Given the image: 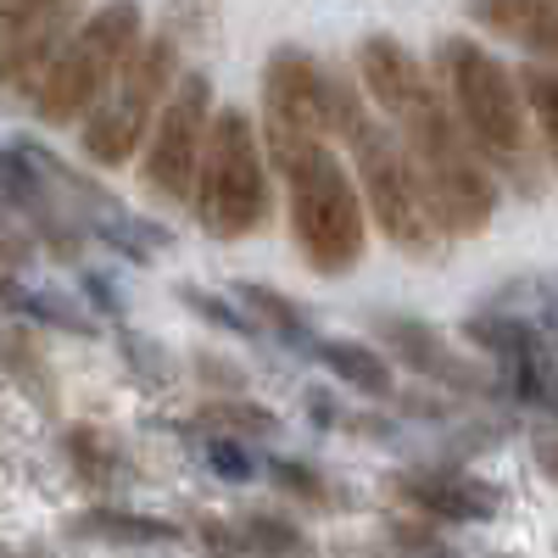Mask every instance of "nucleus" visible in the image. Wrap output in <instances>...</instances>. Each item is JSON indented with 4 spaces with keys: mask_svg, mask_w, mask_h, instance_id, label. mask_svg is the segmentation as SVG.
<instances>
[{
    "mask_svg": "<svg viewBox=\"0 0 558 558\" xmlns=\"http://www.w3.org/2000/svg\"><path fill=\"white\" fill-rule=\"evenodd\" d=\"M352 73L363 84L368 107H375L408 146L418 179H425V196H430L441 235L447 241H475L497 218L502 191H497V173L470 146L463 123L452 118L436 73L391 34H368L352 57Z\"/></svg>",
    "mask_w": 558,
    "mask_h": 558,
    "instance_id": "nucleus-1",
    "label": "nucleus"
},
{
    "mask_svg": "<svg viewBox=\"0 0 558 558\" xmlns=\"http://www.w3.org/2000/svg\"><path fill=\"white\" fill-rule=\"evenodd\" d=\"M330 134L347 146L352 179L363 191L368 218L380 223V235L408 257H436L447 246V235H441V223L430 213L425 179H418L397 129L380 112H368V96H363L357 73L347 78V73L330 68Z\"/></svg>",
    "mask_w": 558,
    "mask_h": 558,
    "instance_id": "nucleus-2",
    "label": "nucleus"
},
{
    "mask_svg": "<svg viewBox=\"0 0 558 558\" xmlns=\"http://www.w3.org/2000/svg\"><path fill=\"white\" fill-rule=\"evenodd\" d=\"M436 84L463 123L481 162L502 179H514L525 196H536V157H531V107L520 73H508L481 39L447 34L436 39Z\"/></svg>",
    "mask_w": 558,
    "mask_h": 558,
    "instance_id": "nucleus-3",
    "label": "nucleus"
},
{
    "mask_svg": "<svg viewBox=\"0 0 558 558\" xmlns=\"http://www.w3.org/2000/svg\"><path fill=\"white\" fill-rule=\"evenodd\" d=\"M279 173H286L291 241L302 263L324 279L352 274L368 252V207H363V191H357L347 157L330 140H313V146L279 162Z\"/></svg>",
    "mask_w": 558,
    "mask_h": 558,
    "instance_id": "nucleus-4",
    "label": "nucleus"
},
{
    "mask_svg": "<svg viewBox=\"0 0 558 558\" xmlns=\"http://www.w3.org/2000/svg\"><path fill=\"white\" fill-rule=\"evenodd\" d=\"M140 45H146V12H140V0H107L89 17H78V28L57 51L51 73L28 96L34 118L45 129H78L96 112V101L118 84V73L134 62Z\"/></svg>",
    "mask_w": 558,
    "mask_h": 558,
    "instance_id": "nucleus-5",
    "label": "nucleus"
},
{
    "mask_svg": "<svg viewBox=\"0 0 558 558\" xmlns=\"http://www.w3.org/2000/svg\"><path fill=\"white\" fill-rule=\"evenodd\" d=\"M191 213L202 223V235H213V241H246L274 218L268 151H263V129L252 123V112H241V107L213 112Z\"/></svg>",
    "mask_w": 558,
    "mask_h": 558,
    "instance_id": "nucleus-6",
    "label": "nucleus"
},
{
    "mask_svg": "<svg viewBox=\"0 0 558 558\" xmlns=\"http://www.w3.org/2000/svg\"><path fill=\"white\" fill-rule=\"evenodd\" d=\"M184 62V45L173 34H146V45L134 51V62L118 73V84L107 89V96L96 101V112H89L78 123V151L96 162V168H123L140 157V146H146V134L168 101V89L179 84V68Z\"/></svg>",
    "mask_w": 558,
    "mask_h": 558,
    "instance_id": "nucleus-7",
    "label": "nucleus"
},
{
    "mask_svg": "<svg viewBox=\"0 0 558 558\" xmlns=\"http://www.w3.org/2000/svg\"><path fill=\"white\" fill-rule=\"evenodd\" d=\"M213 73L184 68L179 84L168 89V101L140 146V184L157 207H191L196 196V168L207 151V129H213Z\"/></svg>",
    "mask_w": 558,
    "mask_h": 558,
    "instance_id": "nucleus-8",
    "label": "nucleus"
},
{
    "mask_svg": "<svg viewBox=\"0 0 558 558\" xmlns=\"http://www.w3.org/2000/svg\"><path fill=\"white\" fill-rule=\"evenodd\" d=\"M263 151L279 168L291 151L330 140V68L302 45H279L263 68Z\"/></svg>",
    "mask_w": 558,
    "mask_h": 558,
    "instance_id": "nucleus-9",
    "label": "nucleus"
},
{
    "mask_svg": "<svg viewBox=\"0 0 558 558\" xmlns=\"http://www.w3.org/2000/svg\"><path fill=\"white\" fill-rule=\"evenodd\" d=\"M391 497L436 525H486L502 514V492L463 470H397Z\"/></svg>",
    "mask_w": 558,
    "mask_h": 558,
    "instance_id": "nucleus-10",
    "label": "nucleus"
},
{
    "mask_svg": "<svg viewBox=\"0 0 558 558\" xmlns=\"http://www.w3.org/2000/svg\"><path fill=\"white\" fill-rule=\"evenodd\" d=\"M375 330H380V341H391V357H397V363H408L418 380L447 386V391H463V397H481V391H492V386H497L481 363L458 357V352L447 347V336H441V330H430V324L391 313V318H375Z\"/></svg>",
    "mask_w": 558,
    "mask_h": 558,
    "instance_id": "nucleus-11",
    "label": "nucleus"
},
{
    "mask_svg": "<svg viewBox=\"0 0 558 558\" xmlns=\"http://www.w3.org/2000/svg\"><path fill=\"white\" fill-rule=\"evenodd\" d=\"M463 17L542 62H558V0H463Z\"/></svg>",
    "mask_w": 558,
    "mask_h": 558,
    "instance_id": "nucleus-12",
    "label": "nucleus"
},
{
    "mask_svg": "<svg viewBox=\"0 0 558 558\" xmlns=\"http://www.w3.org/2000/svg\"><path fill=\"white\" fill-rule=\"evenodd\" d=\"M313 357L330 368V380H341L347 391H363V397H397V375H391V357H380L375 347H363V341H330V336H318Z\"/></svg>",
    "mask_w": 558,
    "mask_h": 558,
    "instance_id": "nucleus-13",
    "label": "nucleus"
},
{
    "mask_svg": "<svg viewBox=\"0 0 558 558\" xmlns=\"http://www.w3.org/2000/svg\"><path fill=\"white\" fill-rule=\"evenodd\" d=\"M68 536L112 542V547H157V542H179V525L157 514H134V508H84V514L68 520Z\"/></svg>",
    "mask_w": 558,
    "mask_h": 558,
    "instance_id": "nucleus-14",
    "label": "nucleus"
},
{
    "mask_svg": "<svg viewBox=\"0 0 558 558\" xmlns=\"http://www.w3.org/2000/svg\"><path fill=\"white\" fill-rule=\"evenodd\" d=\"M235 296L246 302L252 324H257V336L279 341V347H296V352H313L318 347V330L307 324V313L291 302V296H279L274 286H257V279H241Z\"/></svg>",
    "mask_w": 558,
    "mask_h": 558,
    "instance_id": "nucleus-15",
    "label": "nucleus"
},
{
    "mask_svg": "<svg viewBox=\"0 0 558 558\" xmlns=\"http://www.w3.org/2000/svg\"><path fill=\"white\" fill-rule=\"evenodd\" d=\"M62 452H68L73 481H84L89 492H107V486L129 481V458L101 425H68L62 430Z\"/></svg>",
    "mask_w": 558,
    "mask_h": 558,
    "instance_id": "nucleus-16",
    "label": "nucleus"
},
{
    "mask_svg": "<svg viewBox=\"0 0 558 558\" xmlns=\"http://www.w3.org/2000/svg\"><path fill=\"white\" fill-rule=\"evenodd\" d=\"M241 547L257 558H318V542L302 531V520L291 514H274V508H252V514L235 520Z\"/></svg>",
    "mask_w": 558,
    "mask_h": 558,
    "instance_id": "nucleus-17",
    "label": "nucleus"
},
{
    "mask_svg": "<svg viewBox=\"0 0 558 558\" xmlns=\"http://www.w3.org/2000/svg\"><path fill=\"white\" fill-rule=\"evenodd\" d=\"M84 218H89V229H96V235H101L112 252H123L129 263H151V257L168 246V229H162V223H151V218H134V213H123L118 202L89 207Z\"/></svg>",
    "mask_w": 558,
    "mask_h": 558,
    "instance_id": "nucleus-18",
    "label": "nucleus"
},
{
    "mask_svg": "<svg viewBox=\"0 0 558 558\" xmlns=\"http://www.w3.org/2000/svg\"><path fill=\"white\" fill-rule=\"evenodd\" d=\"M0 363H7L12 375L23 380L28 397H39L45 413L57 408V368H51V357H45V347H39L34 330H7V336H0Z\"/></svg>",
    "mask_w": 558,
    "mask_h": 558,
    "instance_id": "nucleus-19",
    "label": "nucleus"
},
{
    "mask_svg": "<svg viewBox=\"0 0 558 558\" xmlns=\"http://www.w3.org/2000/svg\"><path fill=\"white\" fill-rule=\"evenodd\" d=\"M196 425L213 430V436H241V441L257 436V441H263V436L279 430V413L263 408V402H246V397H213V402H202Z\"/></svg>",
    "mask_w": 558,
    "mask_h": 558,
    "instance_id": "nucleus-20",
    "label": "nucleus"
},
{
    "mask_svg": "<svg viewBox=\"0 0 558 558\" xmlns=\"http://www.w3.org/2000/svg\"><path fill=\"white\" fill-rule=\"evenodd\" d=\"M463 336H470L481 352H497L502 363H520V357H536V352H542V341H536L531 324L502 318V313H475L470 324H463Z\"/></svg>",
    "mask_w": 558,
    "mask_h": 558,
    "instance_id": "nucleus-21",
    "label": "nucleus"
},
{
    "mask_svg": "<svg viewBox=\"0 0 558 558\" xmlns=\"http://www.w3.org/2000/svg\"><path fill=\"white\" fill-rule=\"evenodd\" d=\"M84 0H0V51L17 45L23 34L45 28V23H68L78 17Z\"/></svg>",
    "mask_w": 558,
    "mask_h": 558,
    "instance_id": "nucleus-22",
    "label": "nucleus"
},
{
    "mask_svg": "<svg viewBox=\"0 0 558 558\" xmlns=\"http://www.w3.org/2000/svg\"><path fill=\"white\" fill-rule=\"evenodd\" d=\"M520 89H525V107L547 140V151L558 162V68H525L520 73Z\"/></svg>",
    "mask_w": 558,
    "mask_h": 558,
    "instance_id": "nucleus-23",
    "label": "nucleus"
},
{
    "mask_svg": "<svg viewBox=\"0 0 558 558\" xmlns=\"http://www.w3.org/2000/svg\"><path fill=\"white\" fill-rule=\"evenodd\" d=\"M268 481L286 492V497H302L307 508H330V497H336L313 463H296V458H274V463H268Z\"/></svg>",
    "mask_w": 558,
    "mask_h": 558,
    "instance_id": "nucleus-24",
    "label": "nucleus"
},
{
    "mask_svg": "<svg viewBox=\"0 0 558 558\" xmlns=\"http://www.w3.org/2000/svg\"><path fill=\"white\" fill-rule=\"evenodd\" d=\"M207 470L213 475H223L229 486H246V481H257V458H252V447L241 441V436H213L207 430Z\"/></svg>",
    "mask_w": 558,
    "mask_h": 558,
    "instance_id": "nucleus-25",
    "label": "nucleus"
},
{
    "mask_svg": "<svg viewBox=\"0 0 558 558\" xmlns=\"http://www.w3.org/2000/svg\"><path fill=\"white\" fill-rule=\"evenodd\" d=\"M386 536H391V547L402 553V558H452V547H447V536L436 531V520H391L386 525Z\"/></svg>",
    "mask_w": 558,
    "mask_h": 558,
    "instance_id": "nucleus-26",
    "label": "nucleus"
},
{
    "mask_svg": "<svg viewBox=\"0 0 558 558\" xmlns=\"http://www.w3.org/2000/svg\"><path fill=\"white\" fill-rule=\"evenodd\" d=\"M213 17H218V0H168L162 7V34H173L179 45H191V39L213 34Z\"/></svg>",
    "mask_w": 558,
    "mask_h": 558,
    "instance_id": "nucleus-27",
    "label": "nucleus"
},
{
    "mask_svg": "<svg viewBox=\"0 0 558 558\" xmlns=\"http://www.w3.org/2000/svg\"><path fill=\"white\" fill-rule=\"evenodd\" d=\"M179 296H184V307H191V313H202L207 324H218V330H235V336H257L252 313L229 307L223 296H213V291H202V286H179Z\"/></svg>",
    "mask_w": 558,
    "mask_h": 558,
    "instance_id": "nucleus-28",
    "label": "nucleus"
},
{
    "mask_svg": "<svg viewBox=\"0 0 558 558\" xmlns=\"http://www.w3.org/2000/svg\"><path fill=\"white\" fill-rule=\"evenodd\" d=\"M118 347H123V357H129V363L140 368V375L151 380V386H168L173 363H168V357H162V352L151 347V336H134V330H123V336H118Z\"/></svg>",
    "mask_w": 558,
    "mask_h": 558,
    "instance_id": "nucleus-29",
    "label": "nucleus"
},
{
    "mask_svg": "<svg viewBox=\"0 0 558 558\" xmlns=\"http://www.w3.org/2000/svg\"><path fill=\"white\" fill-rule=\"evenodd\" d=\"M196 380L213 391H241L246 386V368L241 363H229V357H218V352H196Z\"/></svg>",
    "mask_w": 558,
    "mask_h": 558,
    "instance_id": "nucleus-30",
    "label": "nucleus"
},
{
    "mask_svg": "<svg viewBox=\"0 0 558 558\" xmlns=\"http://www.w3.org/2000/svg\"><path fill=\"white\" fill-rule=\"evenodd\" d=\"M23 263H28V241L7 223V213H0V274H17Z\"/></svg>",
    "mask_w": 558,
    "mask_h": 558,
    "instance_id": "nucleus-31",
    "label": "nucleus"
},
{
    "mask_svg": "<svg viewBox=\"0 0 558 558\" xmlns=\"http://www.w3.org/2000/svg\"><path fill=\"white\" fill-rule=\"evenodd\" d=\"M531 452H536V470L558 486V430H547V436H536L531 441Z\"/></svg>",
    "mask_w": 558,
    "mask_h": 558,
    "instance_id": "nucleus-32",
    "label": "nucleus"
},
{
    "mask_svg": "<svg viewBox=\"0 0 558 558\" xmlns=\"http://www.w3.org/2000/svg\"><path fill=\"white\" fill-rule=\"evenodd\" d=\"M84 291H89V302H96L101 313H118V296H112V286L101 274H84Z\"/></svg>",
    "mask_w": 558,
    "mask_h": 558,
    "instance_id": "nucleus-33",
    "label": "nucleus"
},
{
    "mask_svg": "<svg viewBox=\"0 0 558 558\" xmlns=\"http://www.w3.org/2000/svg\"><path fill=\"white\" fill-rule=\"evenodd\" d=\"M213 558H246V553H213Z\"/></svg>",
    "mask_w": 558,
    "mask_h": 558,
    "instance_id": "nucleus-34",
    "label": "nucleus"
},
{
    "mask_svg": "<svg viewBox=\"0 0 558 558\" xmlns=\"http://www.w3.org/2000/svg\"><path fill=\"white\" fill-rule=\"evenodd\" d=\"M23 558H28V553H23ZM34 558H39V553H34Z\"/></svg>",
    "mask_w": 558,
    "mask_h": 558,
    "instance_id": "nucleus-35",
    "label": "nucleus"
}]
</instances>
